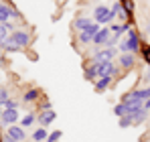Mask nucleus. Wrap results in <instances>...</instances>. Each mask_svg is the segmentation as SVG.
Returning a JSON list of instances; mask_svg holds the SVG:
<instances>
[{"mask_svg": "<svg viewBox=\"0 0 150 142\" xmlns=\"http://www.w3.org/2000/svg\"><path fill=\"white\" fill-rule=\"evenodd\" d=\"M148 79H150V73H148Z\"/></svg>", "mask_w": 150, "mask_h": 142, "instance_id": "nucleus-34", "label": "nucleus"}, {"mask_svg": "<svg viewBox=\"0 0 150 142\" xmlns=\"http://www.w3.org/2000/svg\"><path fill=\"white\" fill-rule=\"evenodd\" d=\"M26 136L25 128L23 126H16V124H12V126H8V130H6V138L10 142H23Z\"/></svg>", "mask_w": 150, "mask_h": 142, "instance_id": "nucleus-4", "label": "nucleus"}, {"mask_svg": "<svg viewBox=\"0 0 150 142\" xmlns=\"http://www.w3.org/2000/svg\"><path fill=\"white\" fill-rule=\"evenodd\" d=\"M128 126H132V116H130V114L120 118V128H128Z\"/></svg>", "mask_w": 150, "mask_h": 142, "instance_id": "nucleus-27", "label": "nucleus"}, {"mask_svg": "<svg viewBox=\"0 0 150 142\" xmlns=\"http://www.w3.org/2000/svg\"><path fill=\"white\" fill-rule=\"evenodd\" d=\"M146 116H148V110H146V108H142V110H138L136 114H132V126H140V124L146 120Z\"/></svg>", "mask_w": 150, "mask_h": 142, "instance_id": "nucleus-14", "label": "nucleus"}, {"mask_svg": "<svg viewBox=\"0 0 150 142\" xmlns=\"http://www.w3.org/2000/svg\"><path fill=\"white\" fill-rule=\"evenodd\" d=\"M79 43H93V35H91V33H87V31L79 33Z\"/></svg>", "mask_w": 150, "mask_h": 142, "instance_id": "nucleus-22", "label": "nucleus"}, {"mask_svg": "<svg viewBox=\"0 0 150 142\" xmlns=\"http://www.w3.org/2000/svg\"><path fill=\"white\" fill-rule=\"evenodd\" d=\"M122 6H124V10L128 12V16H132V12H134V2H132V0H122Z\"/></svg>", "mask_w": 150, "mask_h": 142, "instance_id": "nucleus-24", "label": "nucleus"}, {"mask_svg": "<svg viewBox=\"0 0 150 142\" xmlns=\"http://www.w3.org/2000/svg\"><path fill=\"white\" fill-rule=\"evenodd\" d=\"M10 41L16 43L18 47L23 49V47H26V45L30 43V35L25 33V31H12V33H10Z\"/></svg>", "mask_w": 150, "mask_h": 142, "instance_id": "nucleus-6", "label": "nucleus"}, {"mask_svg": "<svg viewBox=\"0 0 150 142\" xmlns=\"http://www.w3.org/2000/svg\"><path fill=\"white\" fill-rule=\"evenodd\" d=\"M0 49H2V51H8V53H12V51H18V45H16V43H12V41H10V37H8V39H6V41H2V43H0Z\"/></svg>", "mask_w": 150, "mask_h": 142, "instance_id": "nucleus-18", "label": "nucleus"}, {"mask_svg": "<svg viewBox=\"0 0 150 142\" xmlns=\"http://www.w3.org/2000/svg\"><path fill=\"white\" fill-rule=\"evenodd\" d=\"M93 18H96L98 24H110L114 18H116V14L112 12V8L100 4V6H96V10H93Z\"/></svg>", "mask_w": 150, "mask_h": 142, "instance_id": "nucleus-2", "label": "nucleus"}, {"mask_svg": "<svg viewBox=\"0 0 150 142\" xmlns=\"http://www.w3.org/2000/svg\"><path fill=\"white\" fill-rule=\"evenodd\" d=\"M55 118H57V116H55V112H53V110H43V112H41V116H39L37 120H39L41 128H45V126H49Z\"/></svg>", "mask_w": 150, "mask_h": 142, "instance_id": "nucleus-10", "label": "nucleus"}, {"mask_svg": "<svg viewBox=\"0 0 150 142\" xmlns=\"http://www.w3.org/2000/svg\"><path fill=\"white\" fill-rule=\"evenodd\" d=\"M41 108H43V110H51V102L49 99H43V102H41Z\"/></svg>", "mask_w": 150, "mask_h": 142, "instance_id": "nucleus-30", "label": "nucleus"}, {"mask_svg": "<svg viewBox=\"0 0 150 142\" xmlns=\"http://www.w3.org/2000/svg\"><path fill=\"white\" fill-rule=\"evenodd\" d=\"M47 136H49V132H47L45 128H37V130L33 132V142H41V140H47Z\"/></svg>", "mask_w": 150, "mask_h": 142, "instance_id": "nucleus-19", "label": "nucleus"}, {"mask_svg": "<svg viewBox=\"0 0 150 142\" xmlns=\"http://www.w3.org/2000/svg\"><path fill=\"white\" fill-rule=\"evenodd\" d=\"M39 95H41V92L39 89H26L25 92V95H23V102H26V104H30V102H37L39 99Z\"/></svg>", "mask_w": 150, "mask_h": 142, "instance_id": "nucleus-17", "label": "nucleus"}, {"mask_svg": "<svg viewBox=\"0 0 150 142\" xmlns=\"http://www.w3.org/2000/svg\"><path fill=\"white\" fill-rule=\"evenodd\" d=\"M35 120H37V116H35V114H28V116H25V118H23V128L33 126V124H35Z\"/></svg>", "mask_w": 150, "mask_h": 142, "instance_id": "nucleus-25", "label": "nucleus"}, {"mask_svg": "<svg viewBox=\"0 0 150 142\" xmlns=\"http://www.w3.org/2000/svg\"><path fill=\"white\" fill-rule=\"evenodd\" d=\"M118 67L114 65V61H110V63H98V77H114V75H118Z\"/></svg>", "mask_w": 150, "mask_h": 142, "instance_id": "nucleus-5", "label": "nucleus"}, {"mask_svg": "<svg viewBox=\"0 0 150 142\" xmlns=\"http://www.w3.org/2000/svg\"><path fill=\"white\" fill-rule=\"evenodd\" d=\"M112 12H114L122 23H128V18H130V16H128V12L124 10V6H122V2H116V4L112 6Z\"/></svg>", "mask_w": 150, "mask_h": 142, "instance_id": "nucleus-12", "label": "nucleus"}, {"mask_svg": "<svg viewBox=\"0 0 150 142\" xmlns=\"http://www.w3.org/2000/svg\"><path fill=\"white\" fill-rule=\"evenodd\" d=\"M2 112H4V110H2V108H0V122H2Z\"/></svg>", "mask_w": 150, "mask_h": 142, "instance_id": "nucleus-32", "label": "nucleus"}, {"mask_svg": "<svg viewBox=\"0 0 150 142\" xmlns=\"http://www.w3.org/2000/svg\"><path fill=\"white\" fill-rule=\"evenodd\" d=\"M8 33H12V26H10L8 23H0V43L6 41V39L10 37Z\"/></svg>", "mask_w": 150, "mask_h": 142, "instance_id": "nucleus-20", "label": "nucleus"}, {"mask_svg": "<svg viewBox=\"0 0 150 142\" xmlns=\"http://www.w3.org/2000/svg\"><path fill=\"white\" fill-rule=\"evenodd\" d=\"M83 69H85V79H87V81H96V79H98V63H96V61L85 63Z\"/></svg>", "mask_w": 150, "mask_h": 142, "instance_id": "nucleus-7", "label": "nucleus"}, {"mask_svg": "<svg viewBox=\"0 0 150 142\" xmlns=\"http://www.w3.org/2000/svg\"><path fill=\"white\" fill-rule=\"evenodd\" d=\"M114 114L118 116V118H122V116H128V112H126V106H124V102H120L116 108H114Z\"/></svg>", "mask_w": 150, "mask_h": 142, "instance_id": "nucleus-21", "label": "nucleus"}, {"mask_svg": "<svg viewBox=\"0 0 150 142\" xmlns=\"http://www.w3.org/2000/svg\"><path fill=\"white\" fill-rule=\"evenodd\" d=\"M61 136H63V132L61 130H55V132H51L49 136H47V142H59Z\"/></svg>", "mask_w": 150, "mask_h": 142, "instance_id": "nucleus-23", "label": "nucleus"}, {"mask_svg": "<svg viewBox=\"0 0 150 142\" xmlns=\"http://www.w3.org/2000/svg\"><path fill=\"white\" fill-rule=\"evenodd\" d=\"M91 24H93L91 18H83V16H81V18H77V21L73 23V26L79 31V33H83V31H89V26H91Z\"/></svg>", "mask_w": 150, "mask_h": 142, "instance_id": "nucleus-13", "label": "nucleus"}, {"mask_svg": "<svg viewBox=\"0 0 150 142\" xmlns=\"http://www.w3.org/2000/svg\"><path fill=\"white\" fill-rule=\"evenodd\" d=\"M6 99H8V92H6L4 87H0V106H2Z\"/></svg>", "mask_w": 150, "mask_h": 142, "instance_id": "nucleus-29", "label": "nucleus"}, {"mask_svg": "<svg viewBox=\"0 0 150 142\" xmlns=\"http://www.w3.org/2000/svg\"><path fill=\"white\" fill-rule=\"evenodd\" d=\"M140 53L144 55V59H146V63L150 65V47H148V45H144V47L140 49Z\"/></svg>", "mask_w": 150, "mask_h": 142, "instance_id": "nucleus-28", "label": "nucleus"}, {"mask_svg": "<svg viewBox=\"0 0 150 142\" xmlns=\"http://www.w3.org/2000/svg\"><path fill=\"white\" fill-rule=\"evenodd\" d=\"M116 55H118L116 47H105V49H100L98 53H93L91 61H96V63H110V61H114Z\"/></svg>", "mask_w": 150, "mask_h": 142, "instance_id": "nucleus-3", "label": "nucleus"}, {"mask_svg": "<svg viewBox=\"0 0 150 142\" xmlns=\"http://www.w3.org/2000/svg\"><path fill=\"white\" fill-rule=\"evenodd\" d=\"M110 83H112V77H98L96 79V92H105L108 87H110Z\"/></svg>", "mask_w": 150, "mask_h": 142, "instance_id": "nucleus-15", "label": "nucleus"}, {"mask_svg": "<svg viewBox=\"0 0 150 142\" xmlns=\"http://www.w3.org/2000/svg\"><path fill=\"white\" fill-rule=\"evenodd\" d=\"M4 65H6V61H4V55L0 53V67H4Z\"/></svg>", "mask_w": 150, "mask_h": 142, "instance_id": "nucleus-31", "label": "nucleus"}, {"mask_svg": "<svg viewBox=\"0 0 150 142\" xmlns=\"http://www.w3.org/2000/svg\"><path fill=\"white\" fill-rule=\"evenodd\" d=\"M146 28H148V33H150V23H148V26H146Z\"/></svg>", "mask_w": 150, "mask_h": 142, "instance_id": "nucleus-33", "label": "nucleus"}, {"mask_svg": "<svg viewBox=\"0 0 150 142\" xmlns=\"http://www.w3.org/2000/svg\"><path fill=\"white\" fill-rule=\"evenodd\" d=\"M12 14H14V16H18L12 8H8V6H4V4H0V23H8V18H10Z\"/></svg>", "mask_w": 150, "mask_h": 142, "instance_id": "nucleus-16", "label": "nucleus"}, {"mask_svg": "<svg viewBox=\"0 0 150 142\" xmlns=\"http://www.w3.org/2000/svg\"><path fill=\"white\" fill-rule=\"evenodd\" d=\"M16 120H18V112L16 110H4L2 112V122L4 124L12 126V124H16Z\"/></svg>", "mask_w": 150, "mask_h": 142, "instance_id": "nucleus-11", "label": "nucleus"}, {"mask_svg": "<svg viewBox=\"0 0 150 142\" xmlns=\"http://www.w3.org/2000/svg\"><path fill=\"white\" fill-rule=\"evenodd\" d=\"M110 35H112V31H110V28H100V33L93 37V45H96V47H100V45H108Z\"/></svg>", "mask_w": 150, "mask_h": 142, "instance_id": "nucleus-8", "label": "nucleus"}, {"mask_svg": "<svg viewBox=\"0 0 150 142\" xmlns=\"http://www.w3.org/2000/svg\"><path fill=\"white\" fill-rule=\"evenodd\" d=\"M140 49H142V45H140L138 33H136L134 28H130V31H128V39L120 43V51H122V53H138Z\"/></svg>", "mask_w": 150, "mask_h": 142, "instance_id": "nucleus-1", "label": "nucleus"}, {"mask_svg": "<svg viewBox=\"0 0 150 142\" xmlns=\"http://www.w3.org/2000/svg\"><path fill=\"white\" fill-rule=\"evenodd\" d=\"M16 106H18V104H16V99H10V97L2 104V108H4V110H16Z\"/></svg>", "mask_w": 150, "mask_h": 142, "instance_id": "nucleus-26", "label": "nucleus"}, {"mask_svg": "<svg viewBox=\"0 0 150 142\" xmlns=\"http://www.w3.org/2000/svg\"><path fill=\"white\" fill-rule=\"evenodd\" d=\"M134 65H136V59H134L132 53H122L120 55V67L122 69H132Z\"/></svg>", "mask_w": 150, "mask_h": 142, "instance_id": "nucleus-9", "label": "nucleus"}]
</instances>
